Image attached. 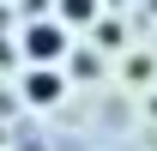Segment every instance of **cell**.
<instances>
[{
	"label": "cell",
	"mask_w": 157,
	"mask_h": 151,
	"mask_svg": "<svg viewBox=\"0 0 157 151\" xmlns=\"http://www.w3.org/2000/svg\"><path fill=\"white\" fill-rule=\"evenodd\" d=\"M24 48H30L36 60H55L60 48H67V37H60V24H36V30L24 37Z\"/></svg>",
	"instance_id": "1"
},
{
	"label": "cell",
	"mask_w": 157,
	"mask_h": 151,
	"mask_svg": "<svg viewBox=\"0 0 157 151\" xmlns=\"http://www.w3.org/2000/svg\"><path fill=\"white\" fill-rule=\"evenodd\" d=\"M24 97H30V103H42V97H60V79H55V73H30V79H24Z\"/></svg>",
	"instance_id": "2"
},
{
	"label": "cell",
	"mask_w": 157,
	"mask_h": 151,
	"mask_svg": "<svg viewBox=\"0 0 157 151\" xmlns=\"http://www.w3.org/2000/svg\"><path fill=\"white\" fill-rule=\"evenodd\" d=\"M97 12V0H67V18H91Z\"/></svg>",
	"instance_id": "3"
}]
</instances>
